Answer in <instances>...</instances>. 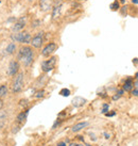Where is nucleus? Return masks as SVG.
<instances>
[{
    "mask_svg": "<svg viewBox=\"0 0 138 146\" xmlns=\"http://www.w3.org/2000/svg\"><path fill=\"white\" fill-rule=\"evenodd\" d=\"M108 109H110V106L107 104H103L102 105V110H101V113L105 114L106 112H108Z\"/></svg>",
    "mask_w": 138,
    "mask_h": 146,
    "instance_id": "nucleus-23",
    "label": "nucleus"
},
{
    "mask_svg": "<svg viewBox=\"0 0 138 146\" xmlns=\"http://www.w3.org/2000/svg\"><path fill=\"white\" fill-rule=\"evenodd\" d=\"M29 2H33V1H34V0H28Z\"/></svg>",
    "mask_w": 138,
    "mask_h": 146,
    "instance_id": "nucleus-36",
    "label": "nucleus"
},
{
    "mask_svg": "<svg viewBox=\"0 0 138 146\" xmlns=\"http://www.w3.org/2000/svg\"><path fill=\"white\" fill-rule=\"evenodd\" d=\"M69 146H88V145H82V144H77V143H71Z\"/></svg>",
    "mask_w": 138,
    "mask_h": 146,
    "instance_id": "nucleus-29",
    "label": "nucleus"
},
{
    "mask_svg": "<svg viewBox=\"0 0 138 146\" xmlns=\"http://www.w3.org/2000/svg\"><path fill=\"white\" fill-rule=\"evenodd\" d=\"M57 43H54V42H50L48 44L46 45L44 48L41 49V56L45 58H48L50 57L51 54L57 51Z\"/></svg>",
    "mask_w": 138,
    "mask_h": 146,
    "instance_id": "nucleus-8",
    "label": "nucleus"
},
{
    "mask_svg": "<svg viewBox=\"0 0 138 146\" xmlns=\"http://www.w3.org/2000/svg\"><path fill=\"white\" fill-rule=\"evenodd\" d=\"M135 79H136V80H138V72L135 74Z\"/></svg>",
    "mask_w": 138,
    "mask_h": 146,
    "instance_id": "nucleus-35",
    "label": "nucleus"
},
{
    "mask_svg": "<svg viewBox=\"0 0 138 146\" xmlns=\"http://www.w3.org/2000/svg\"><path fill=\"white\" fill-rule=\"evenodd\" d=\"M8 84H5V83H3V84H0V98L2 99V98L7 97V95H8Z\"/></svg>",
    "mask_w": 138,
    "mask_h": 146,
    "instance_id": "nucleus-16",
    "label": "nucleus"
},
{
    "mask_svg": "<svg viewBox=\"0 0 138 146\" xmlns=\"http://www.w3.org/2000/svg\"><path fill=\"white\" fill-rule=\"evenodd\" d=\"M26 26H27V17L22 16V17H20V18H18V19L12 25L11 30H12L13 33L20 32V31L24 30Z\"/></svg>",
    "mask_w": 138,
    "mask_h": 146,
    "instance_id": "nucleus-6",
    "label": "nucleus"
},
{
    "mask_svg": "<svg viewBox=\"0 0 138 146\" xmlns=\"http://www.w3.org/2000/svg\"><path fill=\"white\" fill-rule=\"evenodd\" d=\"M19 105H20V107H28V100L27 99H22V100L19 102Z\"/></svg>",
    "mask_w": 138,
    "mask_h": 146,
    "instance_id": "nucleus-24",
    "label": "nucleus"
},
{
    "mask_svg": "<svg viewBox=\"0 0 138 146\" xmlns=\"http://www.w3.org/2000/svg\"><path fill=\"white\" fill-rule=\"evenodd\" d=\"M61 123H62V121H61V119H60V118H58V119H57V122H55V123H54V124H53L52 129H55V128H57V126H60V125H61Z\"/></svg>",
    "mask_w": 138,
    "mask_h": 146,
    "instance_id": "nucleus-25",
    "label": "nucleus"
},
{
    "mask_svg": "<svg viewBox=\"0 0 138 146\" xmlns=\"http://www.w3.org/2000/svg\"><path fill=\"white\" fill-rule=\"evenodd\" d=\"M105 115L107 116V117H112V116H115L116 115V111H113V112H106L105 113Z\"/></svg>",
    "mask_w": 138,
    "mask_h": 146,
    "instance_id": "nucleus-26",
    "label": "nucleus"
},
{
    "mask_svg": "<svg viewBox=\"0 0 138 146\" xmlns=\"http://www.w3.org/2000/svg\"><path fill=\"white\" fill-rule=\"evenodd\" d=\"M3 106H4V104H3V100L0 98V110H2V108H3Z\"/></svg>",
    "mask_w": 138,
    "mask_h": 146,
    "instance_id": "nucleus-30",
    "label": "nucleus"
},
{
    "mask_svg": "<svg viewBox=\"0 0 138 146\" xmlns=\"http://www.w3.org/2000/svg\"><path fill=\"white\" fill-rule=\"evenodd\" d=\"M133 64L138 65V59H137V58H134V59H133Z\"/></svg>",
    "mask_w": 138,
    "mask_h": 146,
    "instance_id": "nucleus-31",
    "label": "nucleus"
},
{
    "mask_svg": "<svg viewBox=\"0 0 138 146\" xmlns=\"http://www.w3.org/2000/svg\"><path fill=\"white\" fill-rule=\"evenodd\" d=\"M123 93H124V91H123V90H119L117 93H116L114 96H113V100H118V99H119V98H120L122 95H123Z\"/></svg>",
    "mask_w": 138,
    "mask_h": 146,
    "instance_id": "nucleus-22",
    "label": "nucleus"
},
{
    "mask_svg": "<svg viewBox=\"0 0 138 146\" xmlns=\"http://www.w3.org/2000/svg\"><path fill=\"white\" fill-rule=\"evenodd\" d=\"M62 10H63V3L62 2H57V3L53 4L52 10H51V18L53 21L57 19L58 17L61 16Z\"/></svg>",
    "mask_w": 138,
    "mask_h": 146,
    "instance_id": "nucleus-10",
    "label": "nucleus"
},
{
    "mask_svg": "<svg viewBox=\"0 0 138 146\" xmlns=\"http://www.w3.org/2000/svg\"><path fill=\"white\" fill-rule=\"evenodd\" d=\"M88 124H89L88 122L78 123V124H76V125H74L72 128H71V131H72V132H78V131H80V130L84 129L85 127H87V126H88Z\"/></svg>",
    "mask_w": 138,
    "mask_h": 146,
    "instance_id": "nucleus-15",
    "label": "nucleus"
},
{
    "mask_svg": "<svg viewBox=\"0 0 138 146\" xmlns=\"http://www.w3.org/2000/svg\"><path fill=\"white\" fill-rule=\"evenodd\" d=\"M44 41H45V32L39 31V32H37L36 34L32 37L30 44H31V47H33V48L39 49L43 47Z\"/></svg>",
    "mask_w": 138,
    "mask_h": 146,
    "instance_id": "nucleus-5",
    "label": "nucleus"
},
{
    "mask_svg": "<svg viewBox=\"0 0 138 146\" xmlns=\"http://www.w3.org/2000/svg\"><path fill=\"white\" fill-rule=\"evenodd\" d=\"M41 25V19L36 18V19H34V21L31 23V28H32V29H36V28H38Z\"/></svg>",
    "mask_w": 138,
    "mask_h": 146,
    "instance_id": "nucleus-21",
    "label": "nucleus"
},
{
    "mask_svg": "<svg viewBox=\"0 0 138 146\" xmlns=\"http://www.w3.org/2000/svg\"><path fill=\"white\" fill-rule=\"evenodd\" d=\"M38 4H39V9H41V12L47 13L52 10V7L53 4H54V0H39Z\"/></svg>",
    "mask_w": 138,
    "mask_h": 146,
    "instance_id": "nucleus-9",
    "label": "nucleus"
},
{
    "mask_svg": "<svg viewBox=\"0 0 138 146\" xmlns=\"http://www.w3.org/2000/svg\"><path fill=\"white\" fill-rule=\"evenodd\" d=\"M104 135H105V139H110V134H108V133H106V132H105V133H104Z\"/></svg>",
    "mask_w": 138,
    "mask_h": 146,
    "instance_id": "nucleus-34",
    "label": "nucleus"
},
{
    "mask_svg": "<svg viewBox=\"0 0 138 146\" xmlns=\"http://www.w3.org/2000/svg\"><path fill=\"white\" fill-rule=\"evenodd\" d=\"M61 1H67V0H61Z\"/></svg>",
    "mask_w": 138,
    "mask_h": 146,
    "instance_id": "nucleus-37",
    "label": "nucleus"
},
{
    "mask_svg": "<svg viewBox=\"0 0 138 146\" xmlns=\"http://www.w3.org/2000/svg\"><path fill=\"white\" fill-rule=\"evenodd\" d=\"M127 10H129V7H127L126 4H123V7H120V9H119L120 14H121L123 17L126 16V14H127Z\"/></svg>",
    "mask_w": 138,
    "mask_h": 146,
    "instance_id": "nucleus-20",
    "label": "nucleus"
},
{
    "mask_svg": "<svg viewBox=\"0 0 138 146\" xmlns=\"http://www.w3.org/2000/svg\"><path fill=\"white\" fill-rule=\"evenodd\" d=\"M120 3H119V1H114V2H112L110 4V11H113V12H116V11H119V9H120Z\"/></svg>",
    "mask_w": 138,
    "mask_h": 146,
    "instance_id": "nucleus-17",
    "label": "nucleus"
},
{
    "mask_svg": "<svg viewBox=\"0 0 138 146\" xmlns=\"http://www.w3.org/2000/svg\"><path fill=\"white\" fill-rule=\"evenodd\" d=\"M29 112H30V110L26 109V110H24V111H21L20 113H18V115H17V117H16V123L18 125L20 126L21 124H24V123L27 121Z\"/></svg>",
    "mask_w": 138,
    "mask_h": 146,
    "instance_id": "nucleus-11",
    "label": "nucleus"
},
{
    "mask_svg": "<svg viewBox=\"0 0 138 146\" xmlns=\"http://www.w3.org/2000/svg\"><path fill=\"white\" fill-rule=\"evenodd\" d=\"M16 21H17L16 17L13 16V17H10V18H9V19H8V23H13V24H14V23H15Z\"/></svg>",
    "mask_w": 138,
    "mask_h": 146,
    "instance_id": "nucleus-28",
    "label": "nucleus"
},
{
    "mask_svg": "<svg viewBox=\"0 0 138 146\" xmlns=\"http://www.w3.org/2000/svg\"><path fill=\"white\" fill-rule=\"evenodd\" d=\"M134 88V82H133V79L132 78H127L123 85H122V90L124 91V92H131L132 90Z\"/></svg>",
    "mask_w": 138,
    "mask_h": 146,
    "instance_id": "nucleus-14",
    "label": "nucleus"
},
{
    "mask_svg": "<svg viewBox=\"0 0 138 146\" xmlns=\"http://www.w3.org/2000/svg\"><path fill=\"white\" fill-rule=\"evenodd\" d=\"M11 40L14 43H19L21 45H29L32 40V35L28 31H20V32L12 33L11 34Z\"/></svg>",
    "mask_w": 138,
    "mask_h": 146,
    "instance_id": "nucleus-2",
    "label": "nucleus"
},
{
    "mask_svg": "<svg viewBox=\"0 0 138 146\" xmlns=\"http://www.w3.org/2000/svg\"><path fill=\"white\" fill-rule=\"evenodd\" d=\"M133 4H138V0H131Z\"/></svg>",
    "mask_w": 138,
    "mask_h": 146,
    "instance_id": "nucleus-33",
    "label": "nucleus"
},
{
    "mask_svg": "<svg viewBox=\"0 0 138 146\" xmlns=\"http://www.w3.org/2000/svg\"><path fill=\"white\" fill-rule=\"evenodd\" d=\"M57 57H50L49 59L45 60V61L41 62V70L44 72V73H50L51 70L54 69L55 67V65H57Z\"/></svg>",
    "mask_w": 138,
    "mask_h": 146,
    "instance_id": "nucleus-4",
    "label": "nucleus"
},
{
    "mask_svg": "<svg viewBox=\"0 0 138 146\" xmlns=\"http://www.w3.org/2000/svg\"><path fill=\"white\" fill-rule=\"evenodd\" d=\"M24 73H18L16 76H14V79H13V82H12V92L14 94H18L22 91V89H24Z\"/></svg>",
    "mask_w": 138,
    "mask_h": 146,
    "instance_id": "nucleus-3",
    "label": "nucleus"
},
{
    "mask_svg": "<svg viewBox=\"0 0 138 146\" xmlns=\"http://www.w3.org/2000/svg\"><path fill=\"white\" fill-rule=\"evenodd\" d=\"M45 94H46L45 90H38L36 93L34 94V97L37 98V99H41V98H43L45 96Z\"/></svg>",
    "mask_w": 138,
    "mask_h": 146,
    "instance_id": "nucleus-18",
    "label": "nucleus"
},
{
    "mask_svg": "<svg viewBox=\"0 0 138 146\" xmlns=\"http://www.w3.org/2000/svg\"><path fill=\"white\" fill-rule=\"evenodd\" d=\"M131 92H132V95H133V96H135V97H138V89L132 90Z\"/></svg>",
    "mask_w": 138,
    "mask_h": 146,
    "instance_id": "nucleus-27",
    "label": "nucleus"
},
{
    "mask_svg": "<svg viewBox=\"0 0 138 146\" xmlns=\"http://www.w3.org/2000/svg\"><path fill=\"white\" fill-rule=\"evenodd\" d=\"M35 59L34 48L29 45H21L17 51V61L21 62L24 67H30Z\"/></svg>",
    "mask_w": 138,
    "mask_h": 146,
    "instance_id": "nucleus-1",
    "label": "nucleus"
},
{
    "mask_svg": "<svg viewBox=\"0 0 138 146\" xmlns=\"http://www.w3.org/2000/svg\"><path fill=\"white\" fill-rule=\"evenodd\" d=\"M86 100L85 98L81 97V96H77V97H74L72 99V102H71V104H72L73 107H76V108H80V107H83V106L86 104Z\"/></svg>",
    "mask_w": 138,
    "mask_h": 146,
    "instance_id": "nucleus-13",
    "label": "nucleus"
},
{
    "mask_svg": "<svg viewBox=\"0 0 138 146\" xmlns=\"http://www.w3.org/2000/svg\"><path fill=\"white\" fill-rule=\"evenodd\" d=\"M16 50H17L16 43L11 42V43H9L7 45V47L4 49V52H5V54H8V56H11V54H14V53L16 52Z\"/></svg>",
    "mask_w": 138,
    "mask_h": 146,
    "instance_id": "nucleus-12",
    "label": "nucleus"
},
{
    "mask_svg": "<svg viewBox=\"0 0 138 146\" xmlns=\"http://www.w3.org/2000/svg\"><path fill=\"white\" fill-rule=\"evenodd\" d=\"M19 68H20V63L17 60H12L10 61L8 66V76L9 77H14L17 74L19 73Z\"/></svg>",
    "mask_w": 138,
    "mask_h": 146,
    "instance_id": "nucleus-7",
    "label": "nucleus"
},
{
    "mask_svg": "<svg viewBox=\"0 0 138 146\" xmlns=\"http://www.w3.org/2000/svg\"><path fill=\"white\" fill-rule=\"evenodd\" d=\"M70 94H71V92H70V90L67 89V88H64V89H62L61 91H60V95H61V96H64V97H68Z\"/></svg>",
    "mask_w": 138,
    "mask_h": 146,
    "instance_id": "nucleus-19",
    "label": "nucleus"
},
{
    "mask_svg": "<svg viewBox=\"0 0 138 146\" xmlns=\"http://www.w3.org/2000/svg\"><path fill=\"white\" fill-rule=\"evenodd\" d=\"M57 146H66V143H64V142H61V143H58Z\"/></svg>",
    "mask_w": 138,
    "mask_h": 146,
    "instance_id": "nucleus-32",
    "label": "nucleus"
}]
</instances>
